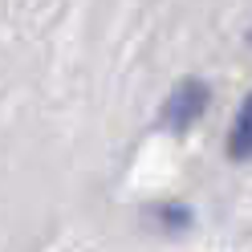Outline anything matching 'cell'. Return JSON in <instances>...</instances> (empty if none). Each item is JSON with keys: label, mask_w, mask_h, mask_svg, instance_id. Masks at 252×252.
<instances>
[{"label": "cell", "mask_w": 252, "mask_h": 252, "mask_svg": "<svg viewBox=\"0 0 252 252\" xmlns=\"http://www.w3.org/2000/svg\"><path fill=\"white\" fill-rule=\"evenodd\" d=\"M228 155L232 159H252V94L240 106V114H236V126L228 134Z\"/></svg>", "instance_id": "2"}, {"label": "cell", "mask_w": 252, "mask_h": 252, "mask_svg": "<svg viewBox=\"0 0 252 252\" xmlns=\"http://www.w3.org/2000/svg\"><path fill=\"white\" fill-rule=\"evenodd\" d=\"M203 106H208V86L203 82H183V86H175V94H171L167 106H163V126L187 130V126L203 114Z\"/></svg>", "instance_id": "1"}]
</instances>
